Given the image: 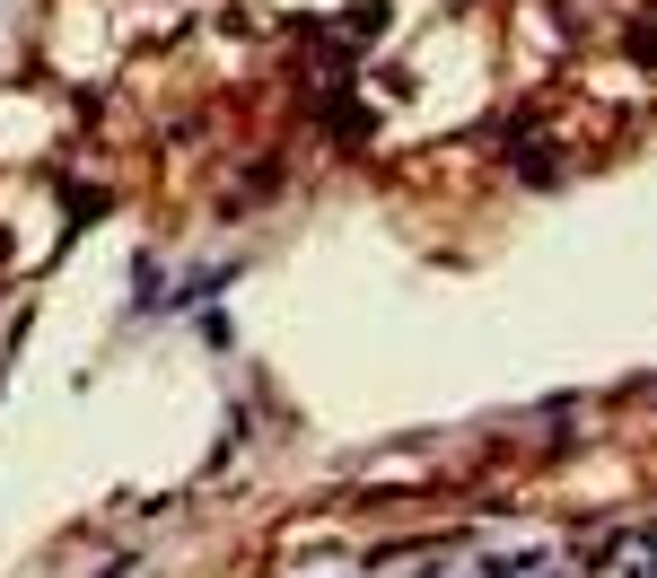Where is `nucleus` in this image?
<instances>
[{
	"label": "nucleus",
	"instance_id": "obj_1",
	"mask_svg": "<svg viewBox=\"0 0 657 578\" xmlns=\"http://www.w3.org/2000/svg\"><path fill=\"white\" fill-rule=\"evenodd\" d=\"M526 570H535L526 553H500V561H482V578H526Z\"/></svg>",
	"mask_w": 657,
	"mask_h": 578
}]
</instances>
